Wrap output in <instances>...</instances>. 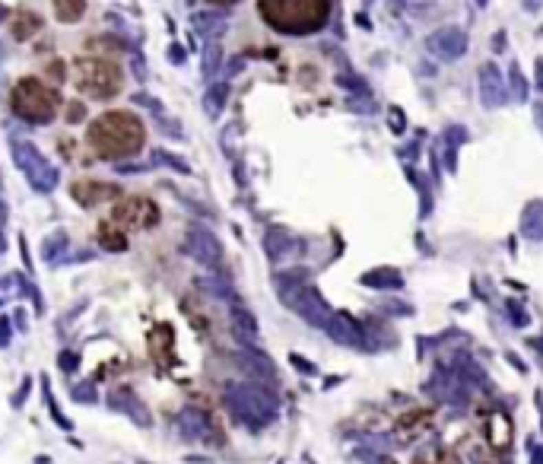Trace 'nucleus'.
Wrapping results in <instances>:
<instances>
[{"label":"nucleus","instance_id":"1","mask_svg":"<svg viewBox=\"0 0 543 464\" xmlns=\"http://www.w3.org/2000/svg\"><path fill=\"white\" fill-rule=\"evenodd\" d=\"M89 149L105 162H118V159L137 156L147 143V125L134 112H105L96 121H89L86 131Z\"/></svg>","mask_w":543,"mask_h":464},{"label":"nucleus","instance_id":"2","mask_svg":"<svg viewBox=\"0 0 543 464\" xmlns=\"http://www.w3.org/2000/svg\"><path fill=\"white\" fill-rule=\"evenodd\" d=\"M257 13L273 32L312 35L330 17V0H257Z\"/></svg>","mask_w":543,"mask_h":464},{"label":"nucleus","instance_id":"3","mask_svg":"<svg viewBox=\"0 0 543 464\" xmlns=\"http://www.w3.org/2000/svg\"><path fill=\"white\" fill-rule=\"evenodd\" d=\"M70 80L74 86L86 96V99L96 102H108L115 99L124 86V70L118 61L102 58V54H80L70 64Z\"/></svg>","mask_w":543,"mask_h":464},{"label":"nucleus","instance_id":"4","mask_svg":"<svg viewBox=\"0 0 543 464\" xmlns=\"http://www.w3.org/2000/svg\"><path fill=\"white\" fill-rule=\"evenodd\" d=\"M10 108L13 115L23 118L25 125H51L58 118L61 96L48 83H41L39 76H23L10 89Z\"/></svg>","mask_w":543,"mask_h":464},{"label":"nucleus","instance_id":"5","mask_svg":"<svg viewBox=\"0 0 543 464\" xmlns=\"http://www.w3.org/2000/svg\"><path fill=\"white\" fill-rule=\"evenodd\" d=\"M10 153H13L17 169L29 178V184H32L35 191L51 194V191L58 188V182H61L58 166H54V162H51V159L45 156L32 140H25V137H13V140H10Z\"/></svg>","mask_w":543,"mask_h":464},{"label":"nucleus","instance_id":"6","mask_svg":"<svg viewBox=\"0 0 543 464\" xmlns=\"http://www.w3.org/2000/svg\"><path fill=\"white\" fill-rule=\"evenodd\" d=\"M111 223H118L124 232L127 229H149L159 223V207L156 200L143 198V194H127L118 198L115 210H111Z\"/></svg>","mask_w":543,"mask_h":464},{"label":"nucleus","instance_id":"7","mask_svg":"<svg viewBox=\"0 0 543 464\" xmlns=\"http://www.w3.org/2000/svg\"><path fill=\"white\" fill-rule=\"evenodd\" d=\"M70 198L80 204V207H99L108 200L124 198V191L115 182H99V178H80V182L70 184Z\"/></svg>","mask_w":543,"mask_h":464},{"label":"nucleus","instance_id":"8","mask_svg":"<svg viewBox=\"0 0 543 464\" xmlns=\"http://www.w3.org/2000/svg\"><path fill=\"white\" fill-rule=\"evenodd\" d=\"M426 45H429L432 54H438V58H445V61H454L467 51V35L451 25V29H438V32H432Z\"/></svg>","mask_w":543,"mask_h":464},{"label":"nucleus","instance_id":"9","mask_svg":"<svg viewBox=\"0 0 543 464\" xmlns=\"http://www.w3.org/2000/svg\"><path fill=\"white\" fill-rule=\"evenodd\" d=\"M188 249H191V255L198 257L200 264H206V267H216V264H220V242H216L206 229H191Z\"/></svg>","mask_w":543,"mask_h":464},{"label":"nucleus","instance_id":"10","mask_svg":"<svg viewBox=\"0 0 543 464\" xmlns=\"http://www.w3.org/2000/svg\"><path fill=\"white\" fill-rule=\"evenodd\" d=\"M41 25H45V19L35 10H19L10 17V35H13V42H29L41 32Z\"/></svg>","mask_w":543,"mask_h":464},{"label":"nucleus","instance_id":"11","mask_svg":"<svg viewBox=\"0 0 543 464\" xmlns=\"http://www.w3.org/2000/svg\"><path fill=\"white\" fill-rule=\"evenodd\" d=\"M191 25L198 29V35L204 39H220L226 29H229V17L222 13V10H200L191 17Z\"/></svg>","mask_w":543,"mask_h":464},{"label":"nucleus","instance_id":"12","mask_svg":"<svg viewBox=\"0 0 543 464\" xmlns=\"http://www.w3.org/2000/svg\"><path fill=\"white\" fill-rule=\"evenodd\" d=\"M51 7H54V19H58V23L74 25V23H80V19L86 17L89 3H86V0H54Z\"/></svg>","mask_w":543,"mask_h":464},{"label":"nucleus","instance_id":"13","mask_svg":"<svg viewBox=\"0 0 543 464\" xmlns=\"http://www.w3.org/2000/svg\"><path fill=\"white\" fill-rule=\"evenodd\" d=\"M480 76H483V102H486V105H502V102H505V89H502L499 74H496V67H483Z\"/></svg>","mask_w":543,"mask_h":464},{"label":"nucleus","instance_id":"14","mask_svg":"<svg viewBox=\"0 0 543 464\" xmlns=\"http://www.w3.org/2000/svg\"><path fill=\"white\" fill-rule=\"evenodd\" d=\"M99 245H102V249H108V251H124V249H127V232H124L118 223L108 220V223L99 226Z\"/></svg>","mask_w":543,"mask_h":464},{"label":"nucleus","instance_id":"15","mask_svg":"<svg viewBox=\"0 0 543 464\" xmlns=\"http://www.w3.org/2000/svg\"><path fill=\"white\" fill-rule=\"evenodd\" d=\"M67 249V232H51L48 239L41 242V255H45V261H58L61 255H64Z\"/></svg>","mask_w":543,"mask_h":464},{"label":"nucleus","instance_id":"16","mask_svg":"<svg viewBox=\"0 0 543 464\" xmlns=\"http://www.w3.org/2000/svg\"><path fill=\"white\" fill-rule=\"evenodd\" d=\"M226 96H229V86H226V83L210 86V89H206V96H204L206 115H220V108H222V102H226Z\"/></svg>","mask_w":543,"mask_h":464},{"label":"nucleus","instance_id":"17","mask_svg":"<svg viewBox=\"0 0 543 464\" xmlns=\"http://www.w3.org/2000/svg\"><path fill=\"white\" fill-rule=\"evenodd\" d=\"M232 324H235V334L245 340H255V321L245 308H232Z\"/></svg>","mask_w":543,"mask_h":464},{"label":"nucleus","instance_id":"18","mask_svg":"<svg viewBox=\"0 0 543 464\" xmlns=\"http://www.w3.org/2000/svg\"><path fill=\"white\" fill-rule=\"evenodd\" d=\"M86 118H89V112H86L83 102H67V105H64V121H67V125H80V121H86Z\"/></svg>","mask_w":543,"mask_h":464},{"label":"nucleus","instance_id":"19","mask_svg":"<svg viewBox=\"0 0 543 464\" xmlns=\"http://www.w3.org/2000/svg\"><path fill=\"white\" fill-rule=\"evenodd\" d=\"M216 64H220V45H216V42H210V45H206V61H204V74H206V76H213Z\"/></svg>","mask_w":543,"mask_h":464},{"label":"nucleus","instance_id":"20","mask_svg":"<svg viewBox=\"0 0 543 464\" xmlns=\"http://www.w3.org/2000/svg\"><path fill=\"white\" fill-rule=\"evenodd\" d=\"M10 344V318L0 315V347H7Z\"/></svg>","mask_w":543,"mask_h":464},{"label":"nucleus","instance_id":"21","mask_svg":"<svg viewBox=\"0 0 543 464\" xmlns=\"http://www.w3.org/2000/svg\"><path fill=\"white\" fill-rule=\"evenodd\" d=\"M169 61H172V64H181V61H184V48H181V45H172V48H169Z\"/></svg>","mask_w":543,"mask_h":464},{"label":"nucleus","instance_id":"22","mask_svg":"<svg viewBox=\"0 0 543 464\" xmlns=\"http://www.w3.org/2000/svg\"><path fill=\"white\" fill-rule=\"evenodd\" d=\"M10 17H13V13H10V7H3V3H0V23H7Z\"/></svg>","mask_w":543,"mask_h":464},{"label":"nucleus","instance_id":"23","mask_svg":"<svg viewBox=\"0 0 543 464\" xmlns=\"http://www.w3.org/2000/svg\"><path fill=\"white\" fill-rule=\"evenodd\" d=\"M206 3H213V7H232L235 0H206Z\"/></svg>","mask_w":543,"mask_h":464},{"label":"nucleus","instance_id":"24","mask_svg":"<svg viewBox=\"0 0 543 464\" xmlns=\"http://www.w3.org/2000/svg\"><path fill=\"white\" fill-rule=\"evenodd\" d=\"M7 251V239H3V223H0V255Z\"/></svg>","mask_w":543,"mask_h":464},{"label":"nucleus","instance_id":"25","mask_svg":"<svg viewBox=\"0 0 543 464\" xmlns=\"http://www.w3.org/2000/svg\"><path fill=\"white\" fill-rule=\"evenodd\" d=\"M0 223H7V204L0 200Z\"/></svg>","mask_w":543,"mask_h":464},{"label":"nucleus","instance_id":"26","mask_svg":"<svg viewBox=\"0 0 543 464\" xmlns=\"http://www.w3.org/2000/svg\"><path fill=\"white\" fill-rule=\"evenodd\" d=\"M0 64H3V45H0Z\"/></svg>","mask_w":543,"mask_h":464}]
</instances>
